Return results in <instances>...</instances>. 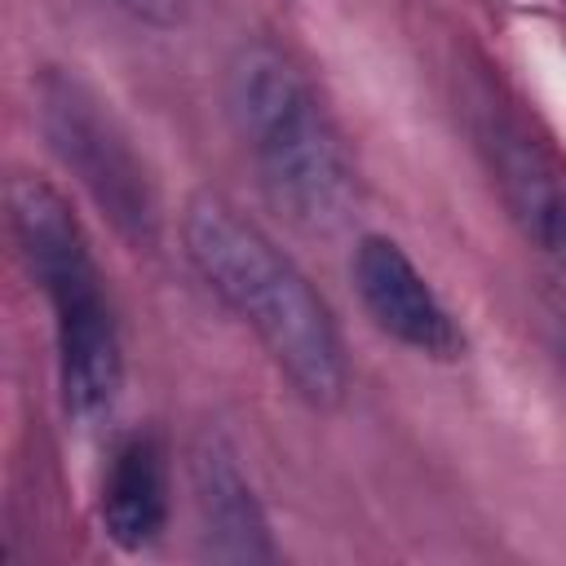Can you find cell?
I'll return each mask as SVG.
<instances>
[{
  "mask_svg": "<svg viewBox=\"0 0 566 566\" xmlns=\"http://www.w3.org/2000/svg\"><path fill=\"white\" fill-rule=\"evenodd\" d=\"M115 4H124L133 18H142L150 27H172L181 18V0H115Z\"/></svg>",
  "mask_w": 566,
  "mask_h": 566,
  "instance_id": "9",
  "label": "cell"
},
{
  "mask_svg": "<svg viewBox=\"0 0 566 566\" xmlns=\"http://www.w3.org/2000/svg\"><path fill=\"white\" fill-rule=\"evenodd\" d=\"M190 491L199 513V539L203 553L217 562H274L270 522L261 513V500L252 482L239 469L234 447L203 429L190 447Z\"/></svg>",
  "mask_w": 566,
  "mask_h": 566,
  "instance_id": "7",
  "label": "cell"
},
{
  "mask_svg": "<svg viewBox=\"0 0 566 566\" xmlns=\"http://www.w3.org/2000/svg\"><path fill=\"white\" fill-rule=\"evenodd\" d=\"M478 146L513 226L566 279V168L539 146V137L500 111L478 119Z\"/></svg>",
  "mask_w": 566,
  "mask_h": 566,
  "instance_id": "5",
  "label": "cell"
},
{
  "mask_svg": "<svg viewBox=\"0 0 566 566\" xmlns=\"http://www.w3.org/2000/svg\"><path fill=\"white\" fill-rule=\"evenodd\" d=\"M354 287L363 296V310L371 323L394 336L398 345L429 354V358H460L464 336L451 318V310L438 301L429 279L416 270V261L385 234H367L354 248Z\"/></svg>",
  "mask_w": 566,
  "mask_h": 566,
  "instance_id": "6",
  "label": "cell"
},
{
  "mask_svg": "<svg viewBox=\"0 0 566 566\" xmlns=\"http://www.w3.org/2000/svg\"><path fill=\"white\" fill-rule=\"evenodd\" d=\"M181 243L199 279L256 332L274 367L314 407H336L349 389V363L327 301L296 261L230 199L195 195L181 212Z\"/></svg>",
  "mask_w": 566,
  "mask_h": 566,
  "instance_id": "1",
  "label": "cell"
},
{
  "mask_svg": "<svg viewBox=\"0 0 566 566\" xmlns=\"http://www.w3.org/2000/svg\"><path fill=\"white\" fill-rule=\"evenodd\" d=\"M9 234L53 310L57 389L66 416L97 424L124 389V345L102 270L71 203L40 177L9 181Z\"/></svg>",
  "mask_w": 566,
  "mask_h": 566,
  "instance_id": "3",
  "label": "cell"
},
{
  "mask_svg": "<svg viewBox=\"0 0 566 566\" xmlns=\"http://www.w3.org/2000/svg\"><path fill=\"white\" fill-rule=\"evenodd\" d=\"M35 115L53 155L75 172V181L115 221V230L133 243H155L159 234L155 190L128 137L102 106V97L71 71H44L35 80Z\"/></svg>",
  "mask_w": 566,
  "mask_h": 566,
  "instance_id": "4",
  "label": "cell"
},
{
  "mask_svg": "<svg viewBox=\"0 0 566 566\" xmlns=\"http://www.w3.org/2000/svg\"><path fill=\"white\" fill-rule=\"evenodd\" d=\"M102 531L124 548L142 553L168 526V464L150 433H128L106 464L102 478Z\"/></svg>",
  "mask_w": 566,
  "mask_h": 566,
  "instance_id": "8",
  "label": "cell"
},
{
  "mask_svg": "<svg viewBox=\"0 0 566 566\" xmlns=\"http://www.w3.org/2000/svg\"><path fill=\"white\" fill-rule=\"evenodd\" d=\"M226 111L261 186L301 230H336L358 203V168L305 71L270 40H243L226 62Z\"/></svg>",
  "mask_w": 566,
  "mask_h": 566,
  "instance_id": "2",
  "label": "cell"
}]
</instances>
